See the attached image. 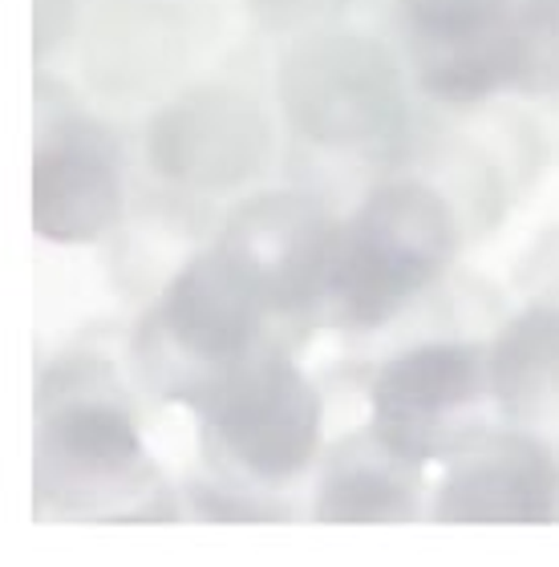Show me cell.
<instances>
[{
	"label": "cell",
	"instance_id": "6da1fadb",
	"mask_svg": "<svg viewBox=\"0 0 559 567\" xmlns=\"http://www.w3.org/2000/svg\"><path fill=\"white\" fill-rule=\"evenodd\" d=\"M458 244L451 203L414 178L381 183L341 227L329 300L349 324H385L451 264Z\"/></svg>",
	"mask_w": 559,
	"mask_h": 567
},
{
	"label": "cell",
	"instance_id": "7a4b0ae2",
	"mask_svg": "<svg viewBox=\"0 0 559 567\" xmlns=\"http://www.w3.org/2000/svg\"><path fill=\"white\" fill-rule=\"evenodd\" d=\"M292 131L329 151H377L405 131V85L390 49L361 33H312L280 65Z\"/></svg>",
	"mask_w": 559,
	"mask_h": 567
},
{
	"label": "cell",
	"instance_id": "3957f363",
	"mask_svg": "<svg viewBox=\"0 0 559 567\" xmlns=\"http://www.w3.org/2000/svg\"><path fill=\"white\" fill-rule=\"evenodd\" d=\"M155 483L143 434L118 402L41 393L33 486L45 507L118 519L114 503H138Z\"/></svg>",
	"mask_w": 559,
	"mask_h": 567
},
{
	"label": "cell",
	"instance_id": "277c9868",
	"mask_svg": "<svg viewBox=\"0 0 559 567\" xmlns=\"http://www.w3.org/2000/svg\"><path fill=\"white\" fill-rule=\"evenodd\" d=\"M211 434L248 474L284 483L300 474L321 442V398L288 357L256 353L187 393Z\"/></svg>",
	"mask_w": 559,
	"mask_h": 567
},
{
	"label": "cell",
	"instance_id": "5b68a950",
	"mask_svg": "<svg viewBox=\"0 0 559 567\" xmlns=\"http://www.w3.org/2000/svg\"><path fill=\"white\" fill-rule=\"evenodd\" d=\"M341 227L312 195L263 190L227 215L219 248L251 276L268 312H297L329 296Z\"/></svg>",
	"mask_w": 559,
	"mask_h": 567
},
{
	"label": "cell",
	"instance_id": "8992f818",
	"mask_svg": "<svg viewBox=\"0 0 559 567\" xmlns=\"http://www.w3.org/2000/svg\"><path fill=\"white\" fill-rule=\"evenodd\" d=\"M146 154L175 187H239L272 158V126L260 102H251L248 94L227 85H199L151 118Z\"/></svg>",
	"mask_w": 559,
	"mask_h": 567
},
{
	"label": "cell",
	"instance_id": "52a82bcc",
	"mask_svg": "<svg viewBox=\"0 0 559 567\" xmlns=\"http://www.w3.org/2000/svg\"><path fill=\"white\" fill-rule=\"evenodd\" d=\"M410 61L442 102H483L515 90V29L507 0H402Z\"/></svg>",
	"mask_w": 559,
	"mask_h": 567
},
{
	"label": "cell",
	"instance_id": "ba28073f",
	"mask_svg": "<svg viewBox=\"0 0 559 567\" xmlns=\"http://www.w3.org/2000/svg\"><path fill=\"white\" fill-rule=\"evenodd\" d=\"M483 365L466 344H422L393 357L373 381V437L405 466L438 458L475 410Z\"/></svg>",
	"mask_w": 559,
	"mask_h": 567
},
{
	"label": "cell",
	"instance_id": "9c48e42d",
	"mask_svg": "<svg viewBox=\"0 0 559 567\" xmlns=\"http://www.w3.org/2000/svg\"><path fill=\"white\" fill-rule=\"evenodd\" d=\"M263 312L268 305L260 288L224 248L199 251L183 264V272L158 300V329L175 353L203 365V378L187 393L251 353Z\"/></svg>",
	"mask_w": 559,
	"mask_h": 567
},
{
	"label": "cell",
	"instance_id": "30bf717a",
	"mask_svg": "<svg viewBox=\"0 0 559 567\" xmlns=\"http://www.w3.org/2000/svg\"><path fill=\"white\" fill-rule=\"evenodd\" d=\"M122 207L118 151L90 118H53L37 138L33 227L49 244H94Z\"/></svg>",
	"mask_w": 559,
	"mask_h": 567
},
{
	"label": "cell",
	"instance_id": "8fae6325",
	"mask_svg": "<svg viewBox=\"0 0 559 567\" xmlns=\"http://www.w3.org/2000/svg\"><path fill=\"white\" fill-rule=\"evenodd\" d=\"M559 511V466L536 437L507 434L478 442L454 462L434 498L438 523L539 527Z\"/></svg>",
	"mask_w": 559,
	"mask_h": 567
},
{
	"label": "cell",
	"instance_id": "7c38bea8",
	"mask_svg": "<svg viewBox=\"0 0 559 567\" xmlns=\"http://www.w3.org/2000/svg\"><path fill=\"white\" fill-rule=\"evenodd\" d=\"M487 378L507 417L559 422V305H531L507 320L490 349Z\"/></svg>",
	"mask_w": 559,
	"mask_h": 567
},
{
	"label": "cell",
	"instance_id": "4fadbf2b",
	"mask_svg": "<svg viewBox=\"0 0 559 567\" xmlns=\"http://www.w3.org/2000/svg\"><path fill=\"white\" fill-rule=\"evenodd\" d=\"M402 458H390L397 466ZM370 458H345L324 474L317 491V523H345V527H370V523H410L417 515L414 486L402 474Z\"/></svg>",
	"mask_w": 559,
	"mask_h": 567
},
{
	"label": "cell",
	"instance_id": "5bb4252c",
	"mask_svg": "<svg viewBox=\"0 0 559 567\" xmlns=\"http://www.w3.org/2000/svg\"><path fill=\"white\" fill-rule=\"evenodd\" d=\"M515 90L559 97V0H515Z\"/></svg>",
	"mask_w": 559,
	"mask_h": 567
},
{
	"label": "cell",
	"instance_id": "9a60e30c",
	"mask_svg": "<svg viewBox=\"0 0 559 567\" xmlns=\"http://www.w3.org/2000/svg\"><path fill=\"white\" fill-rule=\"evenodd\" d=\"M248 9L272 33H304L341 17L349 0H248Z\"/></svg>",
	"mask_w": 559,
	"mask_h": 567
},
{
	"label": "cell",
	"instance_id": "2e32d148",
	"mask_svg": "<svg viewBox=\"0 0 559 567\" xmlns=\"http://www.w3.org/2000/svg\"><path fill=\"white\" fill-rule=\"evenodd\" d=\"M33 45L37 53H58L70 41L73 24H77V0H33Z\"/></svg>",
	"mask_w": 559,
	"mask_h": 567
},
{
	"label": "cell",
	"instance_id": "e0dca14e",
	"mask_svg": "<svg viewBox=\"0 0 559 567\" xmlns=\"http://www.w3.org/2000/svg\"><path fill=\"white\" fill-rule=\"evenodd\" d=\"M190 503L199 511V519L211 523H268L280 519V511H256L248 503H236V495H219L211 486H195L190 491Z\"/></svg>",
	"mask_w": 559,
	"mask_h": 567
}]
</instances>
